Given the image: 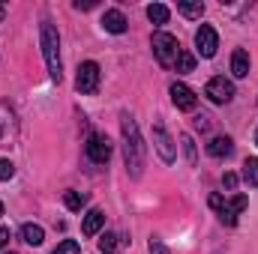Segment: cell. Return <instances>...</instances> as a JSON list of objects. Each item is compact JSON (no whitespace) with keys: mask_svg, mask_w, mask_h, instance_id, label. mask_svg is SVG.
Here are the masks:
<instances>
[{"mask_svg":"<svg viewBox=\"0 0 258 254\" xmlns=\"http://www.w3.org/2000/svg\"><path fill=\"white\" fill-rule=\"evenodd\" d=\"M120 132H123V165H126V174L132 180H138L144 174V162H147L144 138L138 132V123L129 114H123V120H120Z\"/></svg>","mask_w":258,"mask_h":254,"instance_id":"obj_1","label":"cell"},{"mask_svg":"<svg viewBox=\"0 0 258 254\" xmlns=\"http://www.w3.org/2000/svg\"><path fill=\"white\" fill-rule=\"evenodd\" d=\"M39 45H42V57L48 66V78L54 84L63 81V63H60V33L51 21H42L39 24Z\"/></svg>","mask_w":258,"mask_h":254,"instance_id":"obj_2","label":"cell"},{"mask_svg":"<svg viewBox=\"0 0 258 254\" xmlns=\"http://www.w3.org/2000/svg\"><path fill=\"white\" fill-rule=\"evenodd\" d=\"M150 48H153V57L159 60V66H174L177 63V54H180L177 36H171V33H165V30H156L153 39H150Z\"/></svg>","mask_w":258,"mask_h":254,"instance_id":"obj_3","label":"cell"},{"mask_svg":"<svg viewBox=\"0 0 258 254\" xmlns=\"http://www.w3.org/2000/svg\"><path fill=\"white\" fill-rule=\"evenodd\" d=\"M204 96H207L213 105H228V102L234 99V84H231L225 75H216V78H210V81H207Z\"/></svg>","mask_w":258,"mask_h":254,"instance_id":"obj_4","label":"cell"},{"mask_svg":"<svg viewBox=\"0 0 258 254\" xmlns=\"http://www.w3.org/2000/svg\"><path fill=\"white\" fill-rule=\"evenodd\" d=\"M75 90H78V93H84V96H90V93H96V90H99V66L93 63V60H87V63L78 66Z\"/></svg>","mask_w":258,"mask_h":254,"instance_id":"obj_5","label":"cell"},{"mask_svg":"<svg viewBox=\"0 0 258 254\" xmlns=\"http://www.w3.org/2000/svg\"><path fill=\"white\" fill-rule=\"evenodd\" d=\"M153 147H156V153H159V159H162L165 165H171V162L177 159V147H174L171 135L165 132L162 123H153Z\"/></svg>","mask_w":258,"mask_h":254,"instance_id":"obj_6","label":"cell"},{"mask_svg":"<svg viewBox=\"0 0 258 254\" xmlns=\"http://www.w3.org/2000/svg\"><path fill=\"white\" fill-rule=\"evenodd\" d=\"M84 150H87V159H90L93 165H105V162L111 159V144H108V138L99 135V132H93V135L87 138Z\"/></svg>","mask_w":258,"mask_h":254,"instance_id":"obj_7","label":"cell"},{"mask_svg":"<svg viewBox=\"0 0 258 254\" xmlns=\"http://www.w3.org/2000/svg\"><path fill=\"white\" fill-rule=\"evenodd\" d=\"M195 45H198V54H201V57H213L216 48H219V36H216V30H213L210 24H201V27L195 30Z\"/></svg>","mask_w":258,"mask_h":254,"instance_id":"obj_8","label":"cell"},{"mask_svg":"<svg viewBox=\"0 0 258 254\" xmlns=\"http://www.w3.org/2000/svg\"><path fill=\"white\" fill-rule=\"evenodd\" d=\"M171 102L177 105V111H195L198 96H195V90H189L186 84L174 81V84H171Z\"/></svg>","mask_w":258,"mask_h":254,"instance_id":"obj_9","label":"cell"},{"mask_svg":"<svg viewBox=\"0 0 258 254\" xmlns=\"http://www.w3.org/2000/svg\"><path fill=\"white\" fill-rule=\"evenodd\" d=\"M246 203H249V200H246V194H234L231 200H225V206L219 209L222 224H228V227H231V224H237V215L246 209Z\"/></svg>","mask_w":258,"mask_h":254,"instance_id":"obj_10","label":"cell"},{"mask_svg":"<svg viewBox=\"0 0 258 254\" xmlns=\"http://www.w3.org/2000/svg\"><path fill=\"white\" fill-rule=\"evenodd\" d=\"M102 224H105V212H102V209H90V212L84 215V221H81V233H84V236H96V233L102 230Z\"/></svg>","mask_w":258,"mask_h":254,"instance_id":"obj_11","label":"cell"},{"mask_svg":"<svg viewBox=\"0 0 258 254\" xmlns=\"http://www.w3.org/2000/svg\"><path fill=\"white\" fill-rule=\"evenodd\" d=\"M207 153L213 159H228L234 153V144H231V138H210L207 141Z\"/></svg>","mask_w":258,"mask_h":254,"instance_id":"obj_12","label":"cell"},{"mask_svg":"<svg viewBox=\"0 0 258 254\" xmlns=\"http://www.w3.org/2000/svg\"><path fill=\"white\" fill-rule=\"evenodd\" d=\"M102 27H105L108 33H123V30H126L123 12H120V9H108V12L102 15Z\"/></svg>","mask_w":258,"mask_h":254,"instance_id":"obj_13","label":"cell"},{"mask_svg":"<svg viewBox=\"0 0 258 254\" xmlns=\"http://www.w3.org/2000/svg\"><path fill=\"white\" fill-rule=\"evenodd\" d=\"M231 72H234V78H246L249 75V54L243 48H237L231 54Z\"/></svg>","mask_w":258,"mask_h":254,"instance_id":"obj_14","label":"cell"},{"mask_svg":"<svg viewBox=\"0 0 258 254\" xmlns=\"http://www.w3.org/2000/svg\"><path fill=\"white\" fill-rule=\"evenodd\" d=\"M21 239H24L27 245H33V248H36V245H42V242H45V230H42L39 224H24V227H21Z\"/></svg>","mask_w":258,"mask_h":254,"instance_id":"obj_15","label":"cell"},{"mask_svg":"<svg viewBox=\"0 0 258 254\" xmlns=\"http://www.w3.org/2000/svg\"><path fill=\"white\" fill-rule=\"evenodd\" d=\"M177 12L186 18H201L204 15V3L201 0H177Z\"/></svg>","mask_w":258,"mask_h":254,"instance_id":"obj_16","label":"cell"},{"mask_svg":"<svg viewBox=\"0 0 258 254\" xmlns=\"http://www.w3.org/2000/svg\"><path fill=\"white\" fill-rule=\"evenodd\" d=\"M168 15H171V12H168L165 3H150V6H147V18H150L153 24H168Z\"/></svg>","mask_w":258,"mask_h":254,"instance_id":"obj_17","label":"cell"},{"mask_svg":"<svg viewBox=\"0 0 258 254\" xmlns=\"http://www.w3.org/2000/svg\"><path fill=\"white\" fill-rule=\"evenodd\" d=\"M63 203H66V209L81 212V209L87 206V194H81V191H66V194H63Z\"/></svg>","mask_w":258,"mask_h":254,"instance_id":"obj_18","label":"cell"},{"mask_svg":"<svg viewBox=\"0 0 258 254\" xmlns=\"http://www.w3.org/2000/svg\"><path fill=\"white\" fill-rule=\"evenodd\" d=\"M243 183L258 189V159H246L243 162Z\"/></svg>","mask_w":258,"mask_h":254,"instance_id":"obj_19","label":"cell"},{"mask_svg":"<svg viewBox=\"0 0 258 254\" xmlns=\"http://www.w3.org/2000/svg\"><path fill=\"white\" fill-rule=\"evenodd\" d=\"M117 239H120L117 233H102V239H99V254H114L117 248H120Z\"/></svg>","mask_w":258,"mask_h":254,"instance_id":"obj_20","label":"cell"},{"mask_svg":"<svg viewBox=\"0 0 258 254\" xmlns=\"http://www.w3.org/2000/svg\"><path fill=\"white\" fill-rule=\"evenodd\" d=\"M177 72H180V75H186V72H192L195 69V54H189V51H186V48H180V54H177Z\"/></svg>","mask_w":258,"mask_h":254,"instance_id":"obj_21","label":"cell"},{"mask_svg":"<svg viewBox=\"0 0 258 254\" xmlns=\"http://www.w3.org/2000/svg\"><path fill=\"white\" fill-rule=\"evenodd\" d=\"M180 144H183V153H186V162H189V168H195V162H198V153H195V141L189 135H180Z\"/></svg>","mask_w":258,"mask_h":254,"instance_id":"obj_22","label":"cell"},{"mask_svg":"<svg viewBox=\"0 0 258 254\" xmlns=\"http://www.w3.org/2000/svg\"><path fill=\"white\" fill-rule=\"evenodd\" d=\"M51 254H81V245H78L75 239H63V242H60Z\"/></svg>","mask_w":258,"mask_h":254,"instance_id":"obj_23","label":"cell"},{"mask_svg":"<svg viewBox=\"0 0 258 254\" xmlns=\"http://www.w3.org/2000/svg\"><path fill=\"white\" fill-rule=\"evenodd\" d=\"M15 177V165L9 159H0V180H12Z\"/></svg>","mask_w":258,"mask_h":254,"instance_id":"obj_24","label":"cell"},{"mask_svg":"<svg viewBox=\"0 0 258 254\" xmlns=\"http://www.w3.org/2000/svg\"><path fill=\"white\" fill-rule=\"evenodd\" d=\"M147 251H150V254H171L165 245H162V239H156V236H150V242H147Z\"/></svg>","mask_w":258,"mask_h":254,"instance_id":"obj_25","label":"cell"},{"mask_svg":"<svg viewBox=\"0 0 258 254\" xmlns=\"http://www.w3.org/2000/svg\"><path fill=\"white\" fill-rule=\"evenodd\" d=\"M222 189H237V174H231V171H228V174H222Z\"/></svg>","mask_w":258,"mask_h":254,"instance_id":"obj_26","label":"cell"},{"mask_svg":"<svg viewBox=\"0 0 258 254\" xmlns=\"http://www.w3.org/2000/svg\"><path fill=\"white\" fill-rule=\"evenodd\" d=\"M96 6V0H75V9L78 12H87V9H93Z\"/></svg>","mask_w":258,"mask_h":254,"instance_id":"obj_27","label":"cell"},{"mask_svg":"<svg viewBox=\"0 0 258 254\" xmlns=\"http://www.w3.org/2000/svg\"><path fill=\"white\" fill-rule=\"evenodd\" d=\"M210 206H213V209H222V206H225L222 194H210Z\"/></svg>","mask_w":258,"mask_h":254,"instance_id":"obj_28","label":"cell"},{"mask_svg":"<svg viewBox=\"0 0 258 254\" xmlns=\"http://www.w3.org/2000/svg\"><path fill=\"white\" fill-rule=\"evenodd\" d=\"M6 242H9V227H0V251L6 248Z\"/></svg>","mask_w":258,"mask_h":254,"instance_id":"obj_29","label":"cell"},{"mask_svg":"<svg viewBox=\"0 0 258 254\" xmlns=\"http://www.w3.org/2000/svg\"><path fill=\"white\" fill-rule=\"evenodd\" d=\"M207 126H210V120H207L204 114H201V117H195V129H201V132H204Z\"/></svg>","mask_w":258,"mask_h":254,"instance_id":"obj_30","label":"cell"},{"mask_svg":"<svg viewBox=\"0 0 258 254\" xmlns=\"http://www.w3.org/2000/svg\"><path fill=\"white\" fill-rule=\"evenodd\" d=\"M3 18H6V3H0V24H3Z\"/></svg>","mask_w":258,"mask_h":254,"instance_id":"obj_31","label":"cell"},{"mask_svg":"<svg viewBox=\"0 0 258 254\" xmlns=\"http://www.w3.org/2000/svg\"><path fill=\"white\" fill-rule=\"evenodd\" d=\"M255 147H258V129H255Z\"/></svg>","mask_w":258,"mask_h":254,"instance_id":"obj_32","label":"cell"},{"mask_svg":"<svg viewBox=\"0 0 258 254\" xmlns=\"http://www.w3.org/2000/svg\"><path fill=\"white\" fill-rule=\"evenodd\" d=\"M0 215H3V203H0Z\"/></svg>","mask_w":258,"mask_h":254,"instance_id":"obj_33","label":"cell"},{"mask_svg":"<svg viewBox=\"0 0 258 254\" xmlns=\"http://www.w3.org/2000/svg\"><path fill=\"white\" fill-rule=\"evenodd\" d=\"M9 254H15V251H9Z\"/></svg>","mask_w":258,"mask_h":254,"instance_id":"obj_34","label":"cell"}]
</instances>
